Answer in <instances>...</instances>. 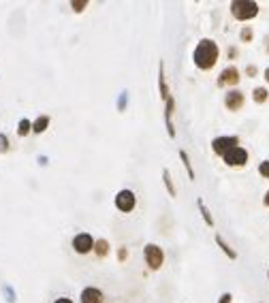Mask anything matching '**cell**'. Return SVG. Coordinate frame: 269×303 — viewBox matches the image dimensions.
I'll return each mask as SVG.
<instances>
[{
    "mask_svg": "<svg viewBox=\"0 0 269 303\" xmlns=\"http://www.w3.org/2000/svg\"><path fill=\"white\" fill-rule=\"evenodd\" d=\"M218 56H220V50H218V43L212 41V38H203V41L194 47V64L196 68L201 70H210L214 68V64L218 62Z\"/></svg>",
    "mask_w": 269,
    "mask_h": 303,
    "instance_id": "cell-1",
    "label": "cell"
},
{
    "mask_svg": "<svg viewBox=\"0 0 269 303\" xmlns=\"http://www.w3.org/2000/svg\"><path fill=\"white\" fill-rule=\"evenodd\" d=\"M231 13L235 20H252L258 15V4L252 2V0H235V2H231Z\"/></svg>",
    "mask_w": 269,
    "mask_h": 303,
    "instance_id": "cell-2",
    "label": "cell"
},
{
    "mask_svg": "<svg viewBox=\"0 0 269 303\" xmlns=\"http://www.w3.org/2000/svg\"><path fill=\"white\" fill-rule=\"evenodd\" d=\"M144 258H146V265L156 271V269H160L162 267V262H164V252L160 246H156V244H148L146 248H144Z\"/></svg>",
    "mask_w": 269,
    "mask_h": 303,
    "instance_id": "cell-3",
    "label": "cell"
},
{
    "mask_svg": "<svg viewBox=\"0 0 269 303\" xmlns=\"http://www.w3.org/2000/svg\"><path fill=\"white\" fill-rule=\"evenodd\" d=\"M134 205H137V196H134L132 190H120V192L116 194V207L124 214H128L134 210Z\"/></svg>",
    "mask_w": 269,
    "mask_h": 303,
    "instance_id": "cell-4",
    "label": "cell"
},
{
    "mask_svg": "<svg viewBox=\"0 0 269 303\" xmlns=\"http://www.w3.org/2000/svg\"><path fill=\"white\" fill-rule=\"evenodd\" d=\"M222 158H224V164H228V166H244L248 162V152L242 146H237L233 150H228Z\"/></svg>",
    "mask_w": 269,
    "mask_h": 303,
    "instance_id": "cell-5",
    "label": "cell"
},
{
    "mask_svg": "<svg viewBox=\"0 0 269 303\" xmlns=\"http://www.w3.org/2000/svg\"><path fill=\"white\" fill-rule=\"evenodd\" d=\"M237 146H240V139L237 137H216L212 141V150L216 152L218 156H224L228 150H233Z\"/></svg>",
    "mask_w": 269,
    "mask_h": 303,
    "instance_id": "cell-6",
    "label": "cell"
},
{
    "mask_svg": "<svg viewBox=\"0 0 269 303\" xmlns=\"http://www.w3.org/2000/svg\"><path fill=\"white\" fill-rule=\"evenodd\" d=\"M73 250L77 254H88L94 250V239L90 233H79L73 237Z\"/></svg>",
    "mask_w": 269,
    "mask_h": 303,
    "instance_id": "cell-7",
    "label": "cell"
},
{
    "mask_svg": "<svg viewBox=\"0 0 269 303\" xmlns=\"http://www.w3.org/2000/svg\"><path fill=\"white\" fill-rule=\"evenodd\" d=\"M240 70H237L235 66H226L222 73H220V77H218V86L220 88H224V86H237L240 84Z\"/></svg>",
    "mask_w": 269,
    "mask_h": 303,
    "instance_id": "cell-8",
    "label": "cell"
},
{
    "mask_svg": "<svg viewBox=\"0 0 269 303\" xmlns=\"http://www.w3.org/2000/svg\"><path fill=\"white\" fill-rule=\"evenodd\" d=\"M224 105L228 111H240L244 107V94L240 90H231L224 98Z\"/></svg>",
    "mask_w": 269,
    "mask_h": 303,
    "instance_id": "cell-9",
    "label": "cell"
},
{
    "mask_svg": "<svg viewBox=\"0 0 269 303\" xmlns=\"http://www.w3.org/2000/svg\"><path fill=\"white\" fill-rule=\"evenodd\" d=\"M102 301H105L102 292L94 288V286H88V288L82 290V303H102Z\"/></svg>",
    "mask_w": 269,
    "mask_h": 303,
    "instance_id": "cell-10",
    "label": "cell"
},
{
    "mask_svg": "<svg viewBox=\"0 0 269 303\" xmlns=\"http://www.w3.org/2000/svg\"><path fill=\"white\" fill-rule=\"evenodd\" d=\"M173 107H176V100L169 96V100H167V109H164V120H167L169 137H176V128H173V122H171V118H173Z\"/></svg>",
    "mask_w": 269,
    "mask_h": 303,
    "instance_id": "cell-11",
    "label": "cell"
},
{
    "mask_svg": "<svg viewBox=\"0 0 269 303\" xmlns=\"http://www.w3.org/2000/svg\"><path fill=\"white\" fill-rule=\"evenodd\" d=\"M158 88H160V96H162V100L167 102L171 94H169L167 82H164V66H162V62H160V68H158Z\"/></svg>",
    "mask_w": 269,
    "mask_h": 303,
    "instance_id": "cell-12",
    "label": "cell"
},
{
    "mask_svg": "<svg viewBox=\"0 0 269 303\" xmlns=\"http://www.w3.org/2000/svg\"><path fill=\"white\" fill-rule=\"evenodd\" d=\"M47 128H50V116H38L34 122H32V130H34L36 134L45 132Z\"/></svg>",
    "mask_w": 269,
    "mask_h": 303,
    "instance_id": "cell-13",
    "label": "cell"
},
{
    "mask_svg": "<svg viewBox=\"0 0 269 303\" xmlns=\"http://www.w3.org/2000/svg\"><path fill=\"white\" fill-rule=\"evenodd\" d=\"M94 254H96L98 258H105L109 254V242L107 239H96L94 242Z\"/></svg>",
    "mask_w": 269,
    "mask_h": 303,
    "instance_id": "cell-14",
    "label": "cell"
},
{
    "mask_svg": "<svg viewBox=\"0 0 269 303\" xmlns=\"http://www.w3.org/2000/svg\"><path fill=\"white\" fill-rule=\"evenodd\" d=\"M216 244L220 246V248H222V252H224V254H226V256H228V258H231V260H235V258H237V254H235V250H233V248H231V246H228V244H226V242H224V239H222V237H220V235H216Z\"/></svg>",
    "mask_w": 269,
    "mask_h": 303,
    "instance_id": "cell-15",
    "label": "cell"
},
{
    "mask_svg": "<svg viewBox=\"0 0 269 303\" xmlns=\"http://www.w3.org/2000/svg\"><path fill=\"white\" fill-rule=\"evenodd\" d=\"M32 132V122H30V120H20V124H18V134L20 137H26V134H30Z\"/></svg>",
    "mask_w": 269,
    "mask_h": 303,
    "instance_id": "cell-16",
    "label": "cell"
},
{
    "mask_svg": "<svg viewBox=\"0 0 269 303\" xmlns=\"http://www.w3.org/2000/svg\"><path fill=\"white\" fill-rule=\"evenodd\" d=\"M180 158H182V162H184V166H186V171H188V178L190 180H194V171H192V164H190V158H188V154L184 150H180Z\"/></svg>",
    "mask_w": 269,
    "mask_h": 303,
    "instance_id": "cell-17",
    "label": "cell"
},
{
    "mask_svg": "<svg viewBox=\"0 0 269 303\" xmlns=\"http://www.w3.org/2000/svg\"><path fill=\"white\" fill-rule=\"evenodd\" d=\"M162 180H164V186H167L169 194H171V196H176V194H178V192H176V186H173V180H171V175H169V171H167V169H162Z\"/></svg>",
    "mask_w": 269,
    "mask_h": 303,
    "instance_id": "cell-18",
    "label": "cell"
},
{
    "mask_svg": "<svg viewBox=\"0 0 269 303\" xmlns=\"http://www.w3.org/2000/svg\"><path fill=\"white\" fill-rule=\"evenodd\" d=\"M269 96V92L265 90V88H254V92H252V98H254V102H265Z\"/></svg>",
    "mask_w": 269,
    "mask_h": 303,
    "instance_id": "cell-19",
    "label": "cell"
},
{
    "mask_svg": "<svg viewBox=\"0 0 269 303\" xmlns=\"http://www.w3.org/2000/svg\"><path fill=\"white\" fill-rule=\"evenodd\" d=\"M196 205H199V210H201V214H203V220H205V224H208V226H214V218H212V214H210V210H208V207L203 205V201H199Z\"/></svg>",
    "mask_w": 269,
    "mask_h": 303,
    "instance_id": "cell-20",
    "label": "cell"
},
{
    "mask_svg": "<svg viewBox=\"0 0 269 303\" xmlns=\"http://www.w3.org/2000/svg\"><path fill=\"white\" fill-rule=\"evenodd\" d=\"M70 6H73V11H77V13H82L86 6H88V2H86V0H73V2H70Z\"/></svg>",
    "mask_w": 269,
    "mask_h": 303,
    "instance_id": "cell-21",
    "label": "cell"
},
{
    "mask_svg": "<svg viewBox=\"0 0 269 303\" xmlns=\"http://www.w3.org/2000/svg\"><path fill=\"white\" fill-rule=\"evenodd\" d=\"M0 152H9V139H6V134H2L0 132Z\"/></svg>",
    "mask_w": 269,
    "mask_h": 303,
    "instance_id": "cell-22",
    "label": "cell"
},
{
    "mask_svg": "<svg viewBox=\"0 0 269 303\" xmlns=\"http://www.w3.org/2000/svg\"><path fill=\"white\" fill-rule=\"evenodd\" d=\"M258 173L263 175V178H269V160H263L258 164Z\"/></svg>",
    "mask_w": 269,
    "mask_h": 303,
    "instance_id": "cell-23",
    "label": "cell"
},
{
    "mask_svg": "<svg viewBox=\"0 0 269 303\" xmlns=\"http://www.w3.org/2000/svg\"><path fill=\"white\" fill-rule=\"evenodd\" d=\"M242 41H244V43H250V41H252V30H250V28H244V30H242Z\"/></svg>",
    "mask_w": 269,
    "mask_h": 303,
    "instance_id": "cell-24",
    "label": "cell"
},
{
    "mask_svg": "<svg viewBox=\"0 0 269 303\" xmlns=\"http://www.w3.org/2000/svg\"><path fill=\"white\" fill-rule=\"evenodd\" d=\"M126 98H128V94H126V92H122V96H120V102H118V109H120V111H124V109H126Z\"/></svg>",
    "mask_w": 269,
    "mask_h": 303,
    "instance_id": "cell-25",
    "label": "cell"
},
{
    "mask_svg": "<svg viewBox=\"0 0 269 303\" xmlns=\"http://www.w3.org/2000/svg\"><path fill=\"white\" fill-rule=\"evenodd\" d=\"M231 292H224V294H220V299H218V303H231Z\"/></svg>",
    "mask_w": 269,
    "mask_h": 303,
    "instance_id": "cell-26",
    "label": "cell"
},
{
    "mask_svg": "<svg viewBox=\"0 0 269 303\" xmlns=\"http://www.w3.org/2000/svg\"><path fill=\"white\" fill-rule=\"evenodd\" d=\"M246 73H248L250 77H254V75H256V66H248V68H246Z\"/></svg>",
    "mask_w": 269,
    "mask_h": 303,
    "instance_id": "cell-27",
    "label": "cell"
},
{
    "mask_svg": "<svg viewBox=\"0 0 269 303\" xmlns=\"http://www.w3.org/2000/svg\"><path fill=\"white\" fill-rule=\"evenodd\" d=\"M54 303H73V301H70L68 297H58V299L54 301Z\"/></svg>",
    "mask_w": 269,
    "mask_h": 303,
    "instance_id": "cell-28",
    "label": "cell"
},
{
    "mask_svg": "<svg viewBox=\"0 0 269 303\" xmlns=\"http://www.w3.org/2000/svg\"><path fill=\"white\" fill-rule=\"evenodd\" d=\"M118 256H120V260H124V258H126V250H124V248H122V250H120V252H118Z\"/></svg>",
    "mask_w": 269,
    "mask_h": 303,
    "instance_id": "cell-29",
    "label": "cell"
},
{
    "mask_svg": "<svg viewBox=\"0 0 269 303\" xmlns=\"http://www.w3.org/2000/svg\"><path fill=\"white\" fill-rule=\"evenodd\" d=\"M265 82H267V84H269V66H267V68H265Z\"/></svg>",
    "mask_w": 269,
    "mask_h": 303,
    "instance_id": "cell-30",
    "label": "cell"
},
{
    "mask_svg": "<svg viewBox=\"0 0 269 303\" xmlns=\"http://www.w3.org/2000/svg\"><path fill=\"white\" fill-rule=\"evenodd\" d=\"M265 205L269 207V190H267V194H265Z\"/></svg>",
    "mask_w": 269,
    "mask_h": 303,
    "instance_id": "cell-31",
    "label": "cell"
}]
</instances>
